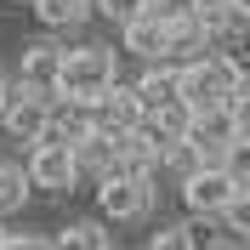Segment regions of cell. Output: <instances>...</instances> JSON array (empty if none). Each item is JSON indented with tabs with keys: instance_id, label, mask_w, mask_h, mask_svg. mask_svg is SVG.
<instances>
[{
	"instance_id": "cell-13",
	"label": "cell",
	"mask_w": 250,
	"mask_h": 250,
	"mask_svg": "<svg viewBox=\"0 0 250 250\" xmlns=\"http://www.w3.org/2000/svg\"><path fill=\"white\" fill-rule=\"evenodd\" d=\"M188 17L205 34H239L245 29V0H188Z\"/></svg>"
},
{
	"instance_id": "cell-3",
	"label": "cell",
	"mask_w": 250,
	"mask_h": 250,
	"mask_svg": "<svg viewBox=\"0 0 250 250\" xmlns=\"http://www.w3.org/2000/svg\"><path fill=\"white\" fill-rule=\"evenodd\" d=\"M182 142L193 148V159H199V165H222V159H228V148H239V142H245V114H233V108H205V114H193V120H188Z\"/></svg>"
},
{
	"instance_id": "cell-19",
	"label": "cell",
	"mask_w": 250,
	"mask_h": 250,
	"mask_svg": "<svg viewBox=\"0 0 250 250\" xmlns=\"http://www.w3.org/2000/svg\"><path fill=\"white\" fill-rule=\"evenodd\" d=\"M216 216H222V222H228V228H233V233H239V228H245V222H250V199H245V193H233V199L222 205Z\"/></svg>"
},
{
	"instance_id": "cell-22",
	"label": "cell",
	"mask_w": 250,
	"mask_h": 250,
	"mask_svg": "<svg viewBox=\"0 0 250 250\" xmlns=\"http://www.w3.org/2000/svg\"><path fill=\"white\" fill-rule=\"evenodd\" d=\"M142 6H148V12H165V6H171V0H142Z\"/></svg>"
},
{
	"instance_id": "cell-25",
	"label": "cell",
	"mask_w": 250,
	"mask_h": 250,
	"mask_svg": "<svg viewBox=\"0 0 250 250\" xmlns=\"http://www.w3.org/2000/svg\"><path fill=\"white\" fill-rule=\"evenodd\" d=\"M0 91H6V80H0Z\"/></svg>"
},
{
	"instance_id": "cell-7",
	"label": "cell",
	"mask_w": 250,
	"mask_h": 250,
	"mask_svg": "<svg viewBox=\"0 0 250 250\" xmlns=\"http://www.w3.org/2000/svg\"><path fill=\"white\" fill-rule=\"evenodd\" d=\"M23 176H29V188H46V193H62V188H74V154L68 148H57V142H34L29 165H23Z\"/></svg>"
},
{
	"instance_id": "cell-24",
	"label": "cell",
	"mask_w": 250,
	"mask_h": 250,
	"mask_svg": "<svg viewBox=\"0 0 250 250\" xmlns=\"http://www.w3.org/2000/svg\"><path fill=\"white\" fill-rule=\"evenodd\" d=\"M0 245H6V228H0Z\"/></svg>"
},
{
	"instance_id": "cell-10",
	"label": "cell",
	"mask_w": 250,
	"mask_h": 250,
	"mask_svg": "<svg viewBox=\"0 0 250 250\" xmlns=\"http://www.w3.org/2000/svg\"><path fill=\"white\" fill-rule=\"evenodd\" d=\"M120 34H125V51H131V57L165 62V12H137Z\"/></svg>"
},
{
	"instance_id": "cell-6",
	"label": "cell",
	"mask_w": 250,
	"mask_h": 250,
	"mask_svg": "<svg viewBox=\"0 0 250 250\" xmlns=\"http://www.w3.org/2000/svg\"><path fill=\"white\" fill-rule=\"evenodd\" d=\"M137 125H142V108H137V97H131V85L114 80L108 91L91 97V131H103V137H131Z\"/></svg>"
},
{
	"instance_id": "cell-1",
	"label": "cell",
	"mask_w": 250,
	"mask_h": 250,
	"mask_svg": "<svg viewBox=\"0 0 250 250\" xmlns=\"http://www.w3.org/2000/svg\"><path fill=\"white\" fill-rule=\"evenodd\" d=\"M176 103L188 114H205V108L245 114V68L228 51H205L193 62H176Z\"/></svg>"
},
{
	"instance_id": "cell-2",
	"label": "cell",
	"mask_w": 250,
	"mask_h": 250,
	"mask_svg": "<svg viewBox=\"0 0 250 250\" xmlns=\"http://www.w3.org/2000/svg\"><path fill=\"white\" fill-rule=\"evenodd\" d=\"M114 51L108 46H80V51H62V68H57V97L68 103H85L91 108L97 91H108L114 85Z\"/></svg>"
},
{
	"instance_id": "cell-18",
	"label": "cell",
	"mask_w": 250,
	"mask_h": 250,
	"mask_svg": "<svg viewBox=\"0 0 250 250\" xmlns=\"http://www.w3.org/2000/svg\"><path fill=\"white\" fill-rule=\"evenodd\" d=\"M91 12H103L108 23H120V29H125V23H131L137 12H148V6H142V0H91Z\"/></svg>"
},
{
	"instance_id": "cell-20",
	"label": "cell",
	"mask_w": 250,
	"mask_h": 250,
	"mask_svg": "<svg viewBox=\"0 0 250 250\" xmlns=\"http://www.w3.org/2000/svg\"><path fill=\"white\" fill-rule=\"evenodd\" d=\"M148 250H188V239H182V228H159Z\"/></svg>"
},
{
	"instance_id": "cell-15",
	"label": "cell",
	"mask_w": 250,
	"mask_h": 250,
	"mask_svg": "<svg viewBox=\"0 0 250 250\" xmlns=\"http://www.w3.org/2000/svg\"><path fill=\"white\" fill-rule=\"evenodd\" d=\"M34 17H40V29L68 34V29H80L91 17V0H34Z\"/></svg>"
},
{
	"instance_id": "cell-8",
	"label": "cell",
	"mask_w": 250,
	"mask_h": 250,
	"mask_svg": "<svg viewBox=\"0 0 250 250\" xmlns=\"http://www.w3.org/2000/svg\"><path fill=\"white\" fill-rule=\"evenodd\" d=\"M97 205H103V216H114V222H137V216H148L154 188L137 182V176H108V182L97 188Z\"/></svg>"
},
{
	"instance_id": "cell-16",
	"label": "cell",
	"mask_w": 250,
	"mask_h": 250,
	"mask_svg": "<svg viewBox=\"0 0 250 250\" xmlns=\"http://www.w3.org/2000/svg\"><path fill=\"white\" fill-rule=\"evenodd\" d=\"M23 199H29V176H23V165L0 159V216L23 210Z\"/></svg>"
},
{
	"instance_id": "cell-23",
	"label": "cell",
	"mask_w": 250,
	"mask_h": 250,
	"mask_svg": "<svg viewBox=\"0 0 250 250\" xmlns=\"http://www.w3.org/2000/svg\"><path fill=\"white\" fill-rule=\"evenodd\" d=\"M210 250H239V245H233V239H228V245H210Z\"/></svg>"
},
{
	"instance_id": "cell-14",
	"label": "cell",
	"mask_w": 250,
	"mask_h": 250,
	"mask_svg": "<svg viewBox=\"0 0 250 250\" xmlns=\"http://www.w3.org/2000/svg\"><path fill=\"white\" fill-rule=\"evenodd\" d=\"M131 97H137L142 114H154V108H165V103H176V68H171V62H148V74L131 85Z\"/></svg>"
},
{
	"instance_id": "cell-5",
	"label": "cell",
	"mask_w": 250,
	"mask_h": 250,
	"mask_svg": "<svg viewBox=\"0 0 250 250\" xmlns=\"http://www.w3.org/2000/svg\"><path fill=\"white\" fill-rule=\"evenodd\" d=\"M233 193H245V182H233L222 165H199V171L182 176V199H188V210H193V216H216Z\"/></svg>"
},
{
	"instance_id": "cell-21",
	"label": "cell",
	"mask_w": 250,
	"mask_h": 250,
	"mask_svg": "<svg viewBox=\"0 0 250 250\" xmlns=\"http://www.w3.org/2000/svg\"><path fill=\"white\" fill-rule=\"evenodd\" d=\"M51 239H40V233H6V245L0 250H46Z\"/></svg>"
},
{
	"instance_id": "cell-12",
	"label": "cell",
	"mask_w": 250,
	"mask_h": 250,
	"mask_svg": "<svg viewBox=\"0 0 250 250\" xmlns=\"http://www.w3.org/2000/svg\"><path fill=\"white\" fill-rule=\"evenodd\" d=\"M74 171H91L97 182L120 176V137H103V131H91V137L74 148Z\"/></svg>"
},
{
	"instance_id": "cell-9",
	"label": "cell",
	"mask_w": 250,
	"mask_h": 250,
	"mask_svg": "<svg viewBox=\"0 0 250 250\" xmlns=\"http://www.w3.org/2000/svg\"><path fill=\"white\" fill-rule=\"evenodd\" d=\"M57 68H62V51L57 46H23V68H17V85L23 91H34V97H51L57 91Z\"/></svg>"
},
{
	"instance_id": "cell-11",
	"label": "cell",
	"mask_w": 250,
	"mask_h": 250,
	"mask_svg": "<svg viewBox=\"0 0 250 250\" xmlns=\"http://www.w3.org/2000/svg\"><path fill=\"white\" fill-rule=\"evenodd\" d=\"M210 51V34L193 23L188 12H165V62H193V57H205Z\"/></svg>"
},
{
	"instance_id": "cell-17",
	"label": "cell",
	"mask_w": 250,
	"mask_h": 250,
	"mask_svg": "<svg viewBox=\"0 0 250 250\" xmlns=\"http://www.w3.org/2000/svg\"><path fill=\"white\" fill-rule=\"evenodd\" d=\"M46 250H108V233H103L97 222H80V228H68L62 239H51Z\"/></svg>"
},
{
	"instance_id": "cell-4",
	"label": "cell",
	"mask_w": 250,
	"mask_h": 250,
	"mask_svg": "<svg viewBox=\"0 0 250 250\" xmlns=\"http://www.w3.org/2000/svg\"><path fill=\"white\" fill-rule=\"evenodd\" d=\"M46 103L51 97H34V91H23V85H6V91H0V125H6V137L40 142L46 137Z\"/></svg>"
}]
</instances>
